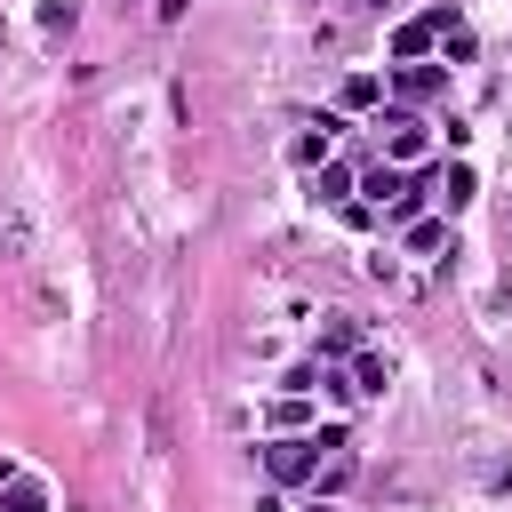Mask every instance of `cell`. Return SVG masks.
I'll list each match as a JSON object with an SVG mask.
<instances>
[{
    "mask_svg": "<svg viewBox=\"0 0 512 512\" xmlns=\"http://www.w3.org/2000/svg\"><path fill=\"white\" fill-rule=\"evenodd\" d=\"M384 384H392V360H384V352H352V392L384 400Z\"/></svg>",
    "mask_w": 512,
    "mask_h": 512,
    "instance_id": "9",
    "label": "cell"
},
{
    "mask_svg": "<svg viewBox=\"0 0 512 512\" xmlns=\"http://www.w3.org/2000/svg\"><path fill=\"white\" fill-rule=\"evenodd\" d=\"M360 192H368V208H376V216H384V208H392V200H400V192H408V176H400V168H384V160H376V168H368V176H360Z\"/></svg>",
    "mask_w": 512,
    "mask_h": 512,
    "instance_id": "8",
    "label": "cell"
},
{
    "mask_svg": "<svg viewBox=\"0 0 512 512\" xmlns=\"http://www.w3.org/2000/svg\"><path fill=\"white\" fill-rule=\"evenodd\" d=\"M176 16H184V0H160V24H176Z\"/></svg>",
    "mask_w": 512,
    "mask_h": 512,
    "instance_id": "15",
    "label": "cell"
},
{
    "mask_svg": "<svg viewBox=\"0 0 512 512\" xmlns=\"http://www.w3.org/2000/svg\"><path fill=\"white\" fill-rule=\"evenodd\" d=\"M344 480H352V448H336V456H328V464L312 472V496H336Z\"/></svg>",
    "mask_w": 512,
    "mask_h": 512,
    "instance_id": "13",
    "label": "cell"
},
{
    "mask_svg": "<svg viewBox=\"0 0 512 512\" xmlns=\"http://www.w3.org/2000/svg\"><path fill=\"white\" fill-rule=\"evenodd\" d=\"M0 512H48V488L16 464H0Z\"/></svg>",
    "mask_w": 512,
    "mask_h": 512,
    "instance_id": "6",
    "label": "cell"
},
{
    "mask_svg": "<svg viewBox=\"0 0 512 512\" xmlns=\"http://www.w3.org/2000/svg\"><path fill=\"white\" fill-rule=\"evenodd\" d=\"M0 248H8V256H32V224H24V208H8V200H0Z\"/></svg>",
    "mask_w": 512,
    "mask_h": 512,
    "instance_id": "12",
    "label": "cell"
},
{
    "mask_svg": "<svg viewBox=\"0 0 512 512\" xmlns=\"http://www.w3.org/2000/svg\"><path fill=\"white\" fill-rule=\"evenodd\" d=\"M336 448H352V432H344V424L280 432V440H264V472H272V488H304V480L320 472V456H336Z\"/></svg>",
    "mask_w": 512,
    "mask_h": 512,
    "instance_id": "1",
    "label": "cell"
},
{
    "mask_svg": "<svg viewBox=\"0 0 512 512\" xmlns=\"http://www.w3.org/2000/svg\"><path fill=\"white\" fill-rule=\"evenodd\" d=\"M304 512H336V504H328V496H312V504H304Z\"/></svg>",
    "mask_w": 512,
    "mask_h": 512,
    "instance_id": "16",
    "label": "cell"
},
{
    "mask_svg": "<svg viewBox=\"0 0 512 512\" xmlns=\"http://www.w3.org/2000/svg\"><path fill=\"white\" fill-rule=\"evenodd\" d=\"M448 24H456V8H432V16H408V24L392 32V56H400V64H424V56L440 48V32H448Z\"/></svg>",
    "mask_w": 512,
    "mask_h": 512,
    "instance_id": "3",
    "label": "cell"
},
{
    "mask_svg": "<svg viewBox=\"0 0 512 512\" xmlns=\"http://www.w3.org/2000/svg\"><path fill=\"white\" fill-rule=\"evenodd\" d=\"M376 96H384V88H376V80H368V72H352V80H344V104H352V112H368V104H376Z\"/></svg>",
    "mask_w": 512,
    "mask_h": 512,
    "instance_id": "14",
    "label": "cell"
},
{
    "mask_svg": "<svg viewBox=\"0 0 512 512\" xmlns=\"http://www.w3.org/2000/svg\"><path fill=\"white\" fill-rule=\"evenodd\" d=\"M472 192H480V176H472V160H448V168L432 176V200H440V216H456V208H472Z\"/></svg>",
    "mask_w": 512,
    "mask_h": 512,
    "instance_id": "5",
    "label": "cell"
},
{
    "mask_svg": "<svg viewBox=\"0 0 512 512\" xmlns=\"http://www.w3.org/2000/svg\"><path fill=\"white\" fill-rule=\"evenodd\" d=\"M368 128H376V152H384V168H408V160H424V144H432L424 112H408V104H384Z\"/></svg>",
    "mask_w": 512,
    "mask_h": 512,
    "instance_id": "2",
    "label": "cell"
},
{
    "mask_svg": "<svg viewBox=\"0 0 512 512\" xmlns=\"http://www.w3.org/2000/svg\"><path fill=\"white\" fill-rule=\"evenodd\" d=\"M392 96L416 112V104H432V96H448V64H400L392 72Z\"/></svg>",
    "mask_w": 512,
    "mask_h": 512,
    "instance_id": "4",
    "label": "cell"
},
{
    "mask_svg": "<svg viewBox=\"0 0 512 512\" xmlns=\"http://www.w3.org/2000/svg\"><path fill=\"white\" fill-rule=\"evenodd\" d=\"M312 192H320L328 208H352V192H360V176H352L344 160H320V176H312Z\"/></svg>",
    "mask_w": 512,
    "mask_h": 512,
    "instance_id": "7",
    "label": "cell"
},
{
    "mask_svg": "<svg viewBox=\"0 0 512 512\" xmlns=\"http://www.w3.org/2000/svg\"><path fill=\"white\" fill-rule=\"evenodd\" d=\"M320 352H360V320H352V312H328V328H320Z\"/></svg>",
    "mask_w": 512,
    "mask_h": 512,
    "instance_id": "11",
    "label": "cell"
},
{
    "mask_svg": "<svg viewBox=\"0 0 512 512\" xmlns=\"http://www.w3.org/2000/svg\"><path fill=\"white\" fill-rule=\"evenodd\" d=\"M448 248V216H416L408 224V256H440Z\"/></svg>",
    "mask_w": 512,
    "mask_h": 512,
    "instance_id": "10",
    "label": "cell"
}]
</instances>
